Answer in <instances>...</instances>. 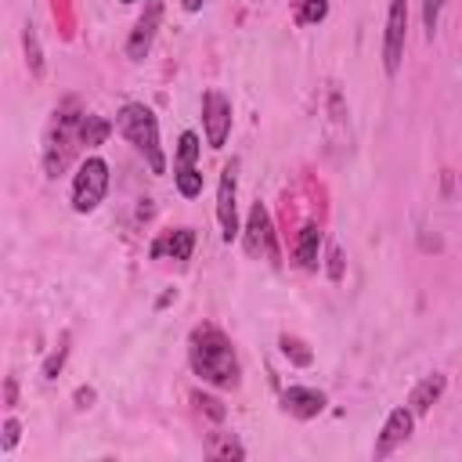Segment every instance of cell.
I'll return each instance as SVG.
<instances>
[{"label": "cell", "mask_w": 462, "mask_h": 462, "mask_svg": "<svg viewBox=\"0 0 462 462\" xmlns=\"http://www.w3.org/2000/svg\"><path fill=\"white\" fill-rule=\"evenodd\" d=\"M188 365L202 383H209L217 390H235L242 383V365H238L235 343L213 321H199L188 332Z\"/></svg>", "instance_id": "obj_1"}, {"label": "cell", "mask_w": 462, "mask_h": 462, "mask_svg": "<svg viewBox=\"0 0 462 462\" xmlns=\"http://www.w3.org/2000/svg\"><path fill=\"white\" fill-rule=\"evenodd\" d=\"M83 116H87V108L72 94L54 105L51 123H47V134H43V173L47 177H61L69 170V162L76 159V152L83 148V141H79Z\"/></svg>", "instance_id": "obj_2"}, {"label": "cell", "mask_w": 462, "mask_h": 462, "mask_svg": "<svg viewBox=\"0 0 462 462\" xmlns=\"http://www.w3.org/2000/svg\"><path fill=\"white\" fill-rule=\"evenodd\" d=\"M116 134L144 155L152 173H166V152H162V141H159V119H155V112L148 105L126 101L116 112Z\"/></svg>", "instance_id": "obj_3"}, {"label": "cell", "mask_w": 462, "mask_h": 462, "mask_svg": "<svg viewBox=\"0 0 462 462\" xmlns=\"http://www.w3.org/2000/svg\"><path fill=\"white\" fill-rule=\"evenodd\" d=\"M108 191V162L101 155H87L72 177V209L94 213Z\"/></svg>", "instance_id": "obj_4"}, {"label": "cell", "mask_w": 462, "mask_h": 462, "mask_svg": "<svg viewBox=\"0 0 462 462\" xmlns=\"http://www.w3.org/2000/svg\"><path fill=\"white\" fill-rule=\"evenodd\" d=\"M242 245L253 260H267V263H278V238H274V227H271V213L267 206L256 199L249 206V217L242 224Z\"/></svg>", "instance_id": "obj_5"}, {"label": "cell", "mask_w": 462, "mask_h": 462, "mask_svg": "<svg viewBox=\"0 0 462 462\" xmlns=\"http://www.w3.org/2000/svg\"><path fill=\"white\" fill-rule=\"evenodd\" d=\"M404 43H408V0H390L386 29H383V72L390 79L401 72Z\"/></svg>", "instance_id": "obj_6"}, {"label": "cell", "mask_w": 462, "mask_h": 462, "mask_svg": "<svg viewBox=\"0 0 462 462\" xmlns=\"http://www.w3.org/2000/svg\"><path fill=\"white\" fill-rule=\"evenodd\" d=\"M199 134L195 130H184L180 141H177V162H173V184L184 199H195L202 195V173H199Z\"/></svg>", "instance_id": "obj_7"}, {"label": "cell", "mask_w": 462, "mask_h": 462, "mask_svg": "<svg viewBox=\"0 0 462 462\" xmlns=\"http://www.w3.org/2000/svg\"><path fill=\"white\" fill-rule=\"evenodd\" d=\"M217 224H220V238L231 245L242 235L238 224V166L227 162L220 170V184H217Z\"/></svg>", "instance_id": "obj_8"}, {"label": "cell", "mask_w": 462, "mask_h": 462, "mask_svg": "<svg viewBox=\"0 0 462 462\" xmlns=\"http://www.w3.org/2000/svg\"><path fill=\"white\" fill-rule=\"evenodd\" d=\"M202 130H206V144L209 148H224L227 144V134H231V101L217 87H209L202 94Z\"/></svg>", "instance_id": "obj_9"}, {"label": "cell", "mask_w": 462, "mask_h": 462, "mask_svg": "<svg viewBox=\"0 0 462 462\" xmlns=\"http://www.w3.org/2000/svg\"><path fill=\"white\" fill-rule=\"evenodd\" d=\"M411 430H415V411L408 408V404H401V408H393L390 415H386V422H383V430H379V437H375V448H372V458H386V455H393L408 437H411Z\"/></svg>", "instance_id": "obj_10"}, {"label": "cell", "mask_w": 462, "mask_h": 462, "mask_svg": "<svg viewBox=\"0 0 462 462\" xmlns=\"http://www.w3.org/2000/svg\"><path fill=\"white\" fill-rule=\"evenodd\" d=\"M159 22H162V0H144V11L126 36V58L130 61H144V54L152 51V40L159 32Z\"/></svg>", "instance_id": "obj_11"}, {"label": "cell", "mask_w": 462, "mask_h": 462, "mask_svg": "<svg viewBox=\"0 0 462 462\" xmlns=\"http://www.w3.org/2000/svg\"><path fill=\"white\" fill-rule=\"evenodd\" d=\"M325 404H328V397L321 390H314V386H289V390H282V408L292 419H303V422L318 419L325 411Z\"/></svg>", "instance_id": "obj_12"}, {"label": "cell", "mask_w": 462, "mask_h": 462, "mask_svg": "<svg viewBox=\"0 0 462 462\" xmlns=\"http://www.w3.org/2000/svg\"><path fill=\"white\" fill-rule=\"evenodd\" d=\"M191 253H195V231L191 227H177V231H166V235H159L155 242H152V249H148V256L152 260H191Z\"/></svg>", "instance_id": "obj_13"}, {"label": "cell", "mask_w": 462, "mask_h": 462, "mask_svg": "<svg viewBox=\"0 0 462 462\" xmlns=\"http://www.w3.org/2000/svg\"><path fill=\"white\" fill-rule=\"evenodd\" d=\"M448 390V379L440 375V372H433V375H426V379H419L415 383V390L408 393V408L415 411V419H422L437 401H440V393Z\"/></svg>", "instance_id": "obj_14"}, {"label": "cell", "mask_w": 462, "mask_h": 462, "mask_svg": "<svg viewBox=\"0 0 462 462\" xmlns=\"http://www.w3.org/2000/svg\"><path fill=\"white\" fill-rule=\"evenodd\" d=\"M318 253H321V227L310 220V224L300 227V235L292 242V256H296V263L303 271H314L318 267Z\"/></svg>", "instance_id": "obj_15"}, {"label": "cell", "mask_w": 462, "mask_h": 462, "mask_svg": "<svg viewBox=\"0 0 462 462\" xmlns=\"http://www.w3.org/2000/svg\"><path fill=\"white\" fill-rule=\"evenodd\" d=\"M112 130H116V123H108V119L94 116V112H87L83 123H79V141H83V148H97V144H105V137H108Z\"/></svg>", "instance_id": "obj_16"}, {"label": "cell", "mask_w": 462, "mask_h": 462, "mask_svg": "<svg viewBox=\"0 0 462 462\" xmlns=\"http://www.w3.org/2000/svg\"><path fill=\"white\" fill-rule=\"evenodd\" d=\"M206 455L209 458H245V448L238 444L235 433H209L206 437Z\"/></svg>", "instance_id": "obj_17"}, {"label": "cell", "mask_w": 462, "mask_h": 462, "mask_svg": "<svg viewBox=\"0 0 462 462\" xmlns=\"http://www.w3.org/2000/svg\"><path fill=\"white\" fill-rule=\"evenodd\" d=\"M22 47H25L29 72L40 79V76H43V47H40V36H36V25H32V22L22 25Z\"/></svg>", "instance_id": "obj_18"}, {"label": "cell", "mask_w": 462, "mask_h": 462, "mask_svg": "<svg viewBox=\"0 0 462 462\" xmlns=\"http://www.w3.org/2000/svg\"><path fill=\"white\" fill-rule=\"evenodd\" d=\"M328 14V0H292V18L296 25H318Z\"/></svg>", "instance_id": "obj_19"}, {"label": "cell", "mask_w": 462, "mask_h": 462, "mask_svg": "<svg viewBox=\"0 0 462 462\" xmlns=\"http://www.w3.org/2000/svg\"><path fill=\"white\" fill-rule=\"evenodd\" d=\"M278 346H282V354H285L292 365H300V368H307V365L314 361V354L307 350V343L296 339V336H278Z\"/></svg>", "instance_id": "obj_20"}, {"label": "cell", "mask_w": 462, "mask_h": 462, "mask_svg": "<svg viewBox=\"0 0 462 462\" xmlns=\"http://www.w3.org/2000/svg\"><path fill=\"white\" fill-rule=\"evenodd\" d=\"M65 357H69V332L61 336V343L47 354V361H43V379H54L61 368H65Z\"/></svg>", "instance_id": "obj_21"}, {"label": "cell", "mask_w": 462, "mask_h": 462, "mask_svg": "<svg viewBox=\"0 0 462 462\" xmlns=\"http://www.w3.org/2000/svg\"><path fill=\"white\" fill-rule=\"evenodd\" d=\"M444 4H448V0H422V29H426L430 40H433V32H437V25H440Z\"/></svg>", "instance_id": "obj_22"}, {"label": "cell", "mask_w": 462, "mask_h": 462, "mask_svg": "<svg viewBox=\"0 0 462 462\" xmlns=\"http://www.w3.org/2000/svg\"><path fill=\"white\" fill-rule=\"evenodd\" d=\"M191 401L199 404V411H206V415H209V419H217V422L227 415V411H224V404H220L217 397H209V393H199V390H195V393H191Z\"/></svg>", "instance_id": "obj_23"}, {"label": "cell", "mask_w": 462, "mask_h": 462, "mask_svg": "<svg viewBox=\"0 0 462 462\" xmlns=\"http://www.w3.org/2000/svg\"><path fill=\"white\" fill-rule=\"evenodd\" d=\"M18 437H22V422H18L14 415H7V419H4V440H0V451L11 455L14 444H18Z\"/></svg>", "instance_id": "obj_24"}, {"label": "cell", "mask_w": 462, "mask_h": 462, "mask_svg": "<svg viewBox=\"0 0 462 462\" xmlns=\"http://www.w3.org/2000/svg\"><path fill=\"white\" fill-rule=\"evenodd\" d=\"M328 274H332V282L343 278V253H339V245H328Z\"/></svg>", "instance_id": "obj_25"}, {"label": "cell", "mask_w": 462, "mask_h": 462, "mask_svg": "<svg viewBox=\"0 0 462 462\" xmlns=\"http://www.w3.org/2000/svg\"><path fill=\"white\" fill-rule=\"evenodd\" d=\"M90 401H94V390L90 386H79L76 390V408H90Z\"/></svg>", "instance_id": "obj_26"}, {"label": "cell", "mask_w": 462, "mask_h": 462, "mask_svg": "<svg viewBox=\"0 0 462 462\" xmlns=\"http://www.w3.org/2000/svg\"><path fill=\"white\" fill-rule=\"evenodd\" d=\"M14 404H18V383L7 379V408H14Z\"/></svg>", "instance_id": "obj_27"}, {"label": "cell", "mask_w": 462, "mask_h": 462, "mask_svg": "<svg viewBox=\"0 0 462 462\" xmlns=\"http://www.w3.org/2000/svg\"><path fill=\"white\" fill-rule=\"evenodd\" d=\"M180 7H184L188 14H195V11H202V0H180Z\"/></svg>", "instance_id": "obj_28"}, {"label": "cell", "mask_w": 462, "mask_h": 462, "mask_svg": "<svg viewBox=\"0 0 462 462\" xmlns=\"http://www.w3.org/2000/svg\"><path fill=\"white\" fill-rule=\"evenodd\" d=\"M123 4H134V0H123Z\"/></svg>", "instance_id": "obj_29"}]
</instances>
